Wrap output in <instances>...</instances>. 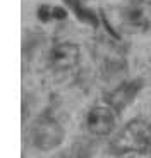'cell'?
Returning a JSON list of instances; mask_svg holds the SVG:
<instances>
[{
    "instance_id": "cell-8",
    "label": "cell",
    "mask_w": 151,
    "mask_h": 158,
    "mask_svg": "<svg viewBox=\"0 0 151 158\" xmlns=\"http://www.w3.org/2000/svg\"><path fill=\"white\" fill-rule=\"evenodd\" d=\"M36 16L41 23H52V21H64L67 16V9L52 4H41L36 10Z\"/></svg>"
},
{
    "instance_id": "cell-2",
    "label": "cell",
    "mask_w": 151,
    "mask_h": 158,
    "mask_svg": "<svg viewBox=\"0 0 151 158\" xmlns=\"http://www.w3.org/2000/svg\"><path fill=\"white\" fill-rule=\"evenodd\" d=\"M122 28L129 33H144L151 28V0H129L119 12Z\"/></svg>"
},
{
    "instance_id": "cell-6",
    "label": "cell",
    "mask_w": 151,
    "mask_h": 158,
    "mask_svg": "<svg viewBox=\"0 0 151 158\" xmlns=\"http://www.w3.org/2000/svg\"><path fill=\"white\" fill-rule=\"evenodd\" d=\"M79 60H81V48L76 43H71V41L57 43L48 52V65L53 71H69V69L76 67L79 64Z\"/></svg>"
},
{
    "instance_id": "cell-3",
    "label": "cell",
    "mask_w": 151,
    "mask_h": 158,
    "mask_svg": "<svg viewBox=\"0 0 151 158\" xmlns=\"http://www.w3.org/2000/svg\"><path fill=\"white\" fill-rule=\"evenodd\" d=\"M64 127L55 118L41 115L31 127V141L38 150L50 151L64 141Z\"/></svg>"
},
{
    "instance_id": "cell-1",
    "label": "cell",
    "mask_w": 151,
    "mask_h": 158,
    "mask_svg": "<svg viewBox=\"0 0 151 158\" xmlns=\"http://www.w3.org/2000/svg\"><path fill=\"white\" fill-rule=\"evenodd\" d=\"M113 155H144L151 150V122L132 118L115 134L110 143Z\"/></svg>"
},
{
    "instance_id": "cell-4",
    "label": "cell",
    "mask_w": 151,
    "mask_h": 158,
    "mask_svg": "<svg viewBox=\"0 0 151 158\" xmlns=\"http://www.w3.org/2000/svg\"><path fill=\"white\" fill-rule=\"evenodd\" d=\"M144 88V81L141 77H134L129 81H124L119 86H115L112 91H108L105 96V103L112 107L117 114L124 112L125 108L134 102Z\"/></svg>"
},
{
    "instance_id": "cell-7",
    "label": "cell",
    "mask_w": 151,
    "mask_h": 158,
    "mask_svg": "<svg viewBox=\"0 0 151 158\" xmlns=\"http://www.w3.org/2000/svg\"><path fill=\"white\" fill-rule=\"evenodd\" d=\"M67 10H71L74 14V17L77 21H81L86 26H93V28H98L100 24V17L96 16V12L91 7H88L83 0H62Z\"/></svg>"
},
{
    "instance_id": "cell-5",
    "label": "cell",
    "mask_w": 151,
    "mask_h": 158,
    "mask_svg": "<svg viewBox=\"0 0 151 158\" xmlns=\"http://www.w3.org/2000/svg\"><path fill=\"white\" fill-rule=\"evenodd\" d=\"M117 126V112L112 107L105 105H95L86 115V129L93 136L105 138L115 131Z\"/></svg>"
}]
</instances>
